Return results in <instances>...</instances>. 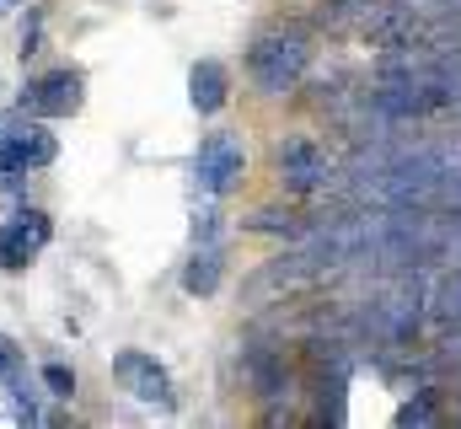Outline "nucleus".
<instances>
[{"instance_id":"39448f33","label":"nucleus","mask_w":461,"mask_h":429,"mask_svg":"<svg viewBox=\"0 0 461 429\" xmlns=\"http://www.w3.org/2000/svg\"><path fill=\"white\" fill-rule=\"evenodd\" d=\"M81 92H86V81H81L76 70H54V76H43V81L22 97V107L38 113V118H70V113L81 107Z\"/></svg>"},{"instance_id":"20e7f679","label":"nucleus","mask_w":461,"mask_h":429,"mask_svg":"<svg viewBox=\"0 0 461 429\" xmlns=\"http://www.w3.org/2000/svg\"><path fill=\"white\" fill-rule=\"evenodd\" d=\"M43 242H49V214L43 210H22L16 220H5L0 225V269L22 274L43 252Z\"/></svg>"},{"instance_id":"f8f14e48","label":"nucleus","mask_w":461,"mask_h":429,"mask_svg":"<svg viewBox=\"0 0 461 429\" xmlns=\"http://www.w3.org/2000/svg\"><path fill=\"white\" fill-rule=\"evenodd\" d=\"M11 365H16V354H11V343H5V338H0V376H5V370H11Z\"/></svg>"},{"instance_id":"9b49d317","label":"nucleus","mask_w":461,"mask_h":429,"mask_svg":"<svg viewBox=\"0 0 461 429\" xmlns=\"http://www.w3.org/2000/svg\"><path fill=\"white\" fill-rule=\"evenodd\" d=\"M429 419H435V408H424V403L419 408H402V424H429Z\"/></svg>"},{"instance_id":"1a4fd4ad","label":"nucleus","mask_w":461,"mask_h":429,"mask_svg":"<svg viewBox=\"0 0 461 429\" xmlns=\"http://www.w3.org/2000/svg\"><path fill=\"white\" fill-rule=\"evenodd\" d=\"M215 285H221V258L210 247H199L188 258V269H183V290L188 296H215Z\"/></svg>"},{"instance_id":"f03ea898","label":"nucleus","mask_w":461,"mask_h":429,"mask_svg":"<svg viewBox=\"0 0 461 429\" xmlns=\"http://www.w3.org/2000/svg\"><path fill=\"white\" fill-rule=\"evenodd\" d=\"M241 172H247V151H241L236 134H210V140L199 145V156H194V178H199V188L215 194V199L241 183Z\"/></svg>"},{"instance_id":"7ed1b4c3","label":"nucleus","mask_w":461,"mask_h":429,"mask_svg":"<svg viewBox=\"0 0 461 429\" xmlns=\"http://www.w3.org/2000/svg\"><path fill=\"white\" fill-rule=\"evenodd\" d=\"M113 376L123 381L129 397L156 403V408H172V376L156 365V354H145V349H123V354L113 360Z\"/></svg>"},{"instance_id":"9d476101","label":"nucleus","mask_w":461,"mask_h":429,"mask_svg":"<svg viewBox=\"0 0 461 429\" xmlns=\"http://www.w3.org/2000/svg\"><path fill=\"white\" fill-rule=\"evenodd\" d=\"M43 387L54 397H76V370L70 365H43Z\"/></svg>"},{"instance_id":"ddd939ff","label":"nucleus","mask_w":461,"mask_h":429,"mask_svg":"<svg viewBox=\"0 0 461 429\" xmlns=\"http://www.w3.org/2000/svg\"><path fill=\"white\" fill-rule=\"evenodd\" d=\"M5 5H16V0H0V11H5Z\"/></svg>"},{"instance_id":"6e6552de","label":"nucleus","mask_w":461,"mask_h":429,"mask_svg":"<svg viewBox=\"0 0 461 429\" xmlns=\"http://www.w3.org/2000/svg\"><path fill=\"white\" fill-rule=\"evenodd\" d=\"M230 97V76L221 59H199L194 70H188V103L199 107V113H221Z\"/></svg>"},{"instance_id":"0eeeda50","label":"nucleus","mask_w":461,"mask_h":429,"mask_svg":"<svg viewBox=\"0 0 461 429\" xmlns=\"http://www.w3.org/2000/svg\"><path fill=\"white\" fill-rule=\"evenodd\" d=\"M54 134H43V129H22V134H11L5 145H0V172H22V167H49L54 161Z\"/></svg>"},{"instance_id":"f257e3e1","label":"nucleus","mask_w":461,"mask_h":429,"mask_svg":"<svg viewBox=\"0 0 461 429\" xmlns=\"http://www.w3.org/2000/svg\"><path fill=\"white\" fill-rule=\"evenodd\" d=\"M306 59H312V43L290 27V32H268V38H258L252 54H247V70H252V81H258L268 97H279V92H290V87L301 81Z\"/></svg>"},{"instance_id":"423d86ee","label":"nucleus","mask_w":461,"mask_h":429,"mask_svg":"<svg viewBox=\"0 0 461 429\" xmlns=\"http://www.w3.org/2000/svg\"><path fill=\"white\" fill-rule=\"evenodd\" d=\"M279 178L290 188H317L328 178V156L312 140H290V145H279Z\"/></svg>"}]
</instances>
